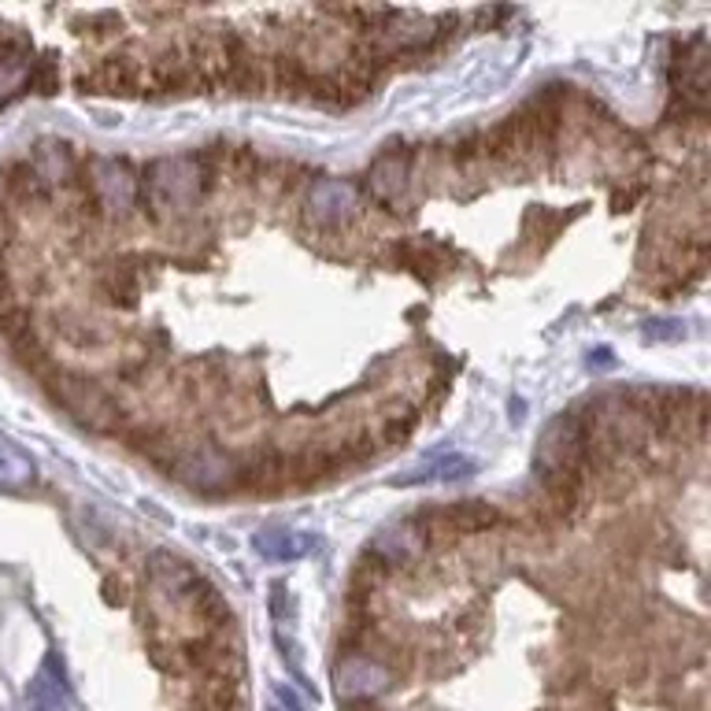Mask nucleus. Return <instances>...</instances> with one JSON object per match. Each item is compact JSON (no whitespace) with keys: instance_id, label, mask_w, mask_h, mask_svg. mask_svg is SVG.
Listing matches in <instances>:
<instances>
[{"instance_id":"1","label":"nucleus","mask_w":711,"mask_h":711,"mask_svg":"<svg viewBox=\"0 0 711 711\" xmlns=\"http://www.w3.org/2000/svg\"><path fill=\"white\" fill-rule=\"evenodd\" d=\"M212 164L204 156H167L156 159L145 175V204L156 219L167 215L189 212L200 200V193L208 189Z\"/></svg>"},{"instance_id":"2","label":"nucleus","mask_w":711,"mask_h":711,"mask_svg":"<svg viewBox=\"0 0 711 711\" xmlns=\"http://www.w3.org/2000/svg\"><path fill=\"white\" fill-rule=\"evenodd\" d=\"M52 396H56V404L68 408L82 426L96 430V434H112L118 426V419H123V412L115 408L112 396H107L96 382L82 379V374H56Z\"/></svg>"},{"instance_id":"3","label":"nucleus","mask_w":711,"mask_h":711,"mask_svg":"<svg viewBox=\"0 0 711 711\" xmlns=\"http://www.w3.org/2000/svg\"><path fill=\"white\" fill-rule=\"evenodd\" d=\"M412 523L423 530L426 545L445 542V537H460V534H486L501 523V512L486 501H456L449 508H430L412 515Z\"/></svg>"},{"instance_id":"4","label":"nucleus","mask_w":711,"mask_h":711,"mask_svg":"<svg viewBox=\"0 0 711 711\" xmlns=\"http://www.w3.org/2000/svg\"><path fill=\"white\" fill-rule=\"evenodd\" d=\"M333 689H338L344 704H371L374 697L390 689V671H385V663L371 660V656L349 652L333 667Z\"/></svg>"},{"instance_id":"5","label":"nucleus","mask_w":711,"mask_h":711,"mask_svg":"<svg viewBox=\"0 0 711 711\" xmlns=\"http://www.w3.org/2000/svg\"><path fill=\"white\" fill-rule=\"evenodd\" d=\"M175 474L186 482V486H193L197 493H212V497H219V493L237 486V467L212 445H197V449L182 452L175 460Z\"/></svg>"},{"instance_id":"6","label":"nucleus","mask_w":711,"mask_h":711,"mask_svg":"<svg viewBox=\"0 0 711 711\" xmlns=\"http://www.w3.org/2000/svg\"><path fill=\"white\" fill-rule=\"evenodd\" d=\"M426 537H423V530L408 519V523H396V526H390V530H382L374 542L368 545V556L374 567H382V570H396V567H412L419 556L426 553Z\"/></svg>"},{"instance_id":"7","label":"nucleus","mask_w":711,"mask_h":711,"mask_svg":"<svg viewBox=\"0 0 711 711\" xmlns=\"http://www.w3.org/2000/svg\"><path fill=\"white\" fill-rule=\"evenodd\" d=\"M308 215L319 226H341L360 212V193L344 178H319L305 197Z\"/></svg>"},{"instance_id":"8","label":"nucleus","mask_w":711,"mask_h":711,"mask_svg":"<svg viewBox=\"0 0 711 711\" xmlns=\"http://www.w3.org/2000/svg\"><path fill=\"white\" fill-rule=\"evenodd\" d=\"M137 197V182L118 159H93V200L107 212H131Z\"/></svg>"},{"instance_id":"9","label":"nucleus","mask_w":711,"mask_h":711,"mask_svg":"<svg viewBox=\"0 0 711 711\" xmlns=\"http://www.w3.org/2000/svg\"><path fill=\"white\" fill-rule=\"evenodd\" d=\"M148 581H153V589L164 600H171V605H186L193 586H197L200 578H197V570H193L182 556H175V553H153V559H148Z\"/></svg>"},{"instance_id":"10","label":"nucleus","mask_w":711,"mask_h":711,"mask_svg":"<svg viewBox=\"0 0 711 711\" xmlns=\"http://www.w3.org/2000/svg\"><path fill=\"white\" fill-rule=\"evenodd\" d=\"M368 186L379 200L393 204L401 200L408 186H412V153H385L374 159V167L368 171Z\"/></svg>"},{"instance_id":"11","label":"nucleus","mask_w":711,"mask_h":711,"mask_svg":"<svg viewBox=\"0 0 711 711\" xmlns=\"http://www.w3.org/2000/svg\"><path fill=\"white\" fill-rule=\"evenodd\" d=\"M27 708L30 711H71L68 704V686H63V667L56 660V652L45 656L41 671L30 678L27 686Z\"/></svg>"},{"instance_id":"12","label":"nucleus","mask_w":711,"mask_h":711,"mask_svg":"<svg viewBox=\"0 0 711 711\" xmlns=\"http://www.w3.org/2000/svg\"><path fill=\"white\" fill-rule=\"evenodd\" d=\"M474 474V463L460 452H434L423 463H415L412 471H404L401 478H393V486H423V482H460Z\"/></svg>"},{"instance_id":"13","label":"nucleus","mask_w":711,"mask_h":711,"mask_svg":"<svg viewBox=\"0 0 711 711\" xmlns=\"http://www.w3.org/2000/svg\"><path fill=\"white\" fill-rule=\"evenodd\" d=\"M137 63L131 56H107L90 79H82V93H134L137 90Z\"/></svg>"},{"instance_id":"14","label":"nucleus","mask_w":711,"mask_h":711,"mask_svg":"<svg viewBox=\"0 0 711 711\" xmlns=\"http://www.w3.org/2000/svg\"><path fill=\"white\" fill-rule=\"evenodd\" d=\"M253 548L271 564H289V559H300L316 548V537L311 534H297V530H260L253 537Z\"/></svg>"},{"instance_id":"15","label":"nucleus","mask_w":711,"mask_h":711,"mask_svg":"<svg viewBox=\"0 0 711 711\" xmlns=\"http://www.w3.org/2000/svg\"><path fill=\"white\" fill-rule=\"evenodd\" d=\"M245 486L256 493H278L289 490V460L282 449H267L260 452L249 467H245Z\"/></svg>"},{"instance_id":"16","label":"nucleus","mask_w":711,"mask_h":711,"mask_svg":"<svg viewBox=\"0 0 711 711\" xmlns=\"http://www.w3.org/2000/svg\"><path fill=\"white\" fill-rule=\"evenodd\" d=\"M148 85L156 93H193L197 90V74H193L186 56L167 52V56L153 60V68H148Z\"/></svg>"},{"instance_id":"17","label":"nucleus","mask_w":711,"mask_h":711,"mask_svg":"<svg viewBox=\"0 0 711 711\" xmlns=\"http://www.w3.org/2000/svg\"><path fill=\"white\" fill-rule=\"evenodd\" d=\"M34 478H38L34 460H30L12 437L0 434V486H4V490H27V486H34Z\"/></svg>"},{"instance_id":"18","label":"nucleus","mask_w":711,"mask_h":711,"mask_svg":"<svg viewBox=\"0 0 711 711\" xmlns=\"http://www.w3.org/2000/svg\"><path fill=\"white\" fill-rule=\"evenodd\" d=\"M186 608H189L200 622H208L212 630L230 627V605H226L223 592L215 589V586H208V581H197V586H193Z\"/></svg>"}]
</instances>
